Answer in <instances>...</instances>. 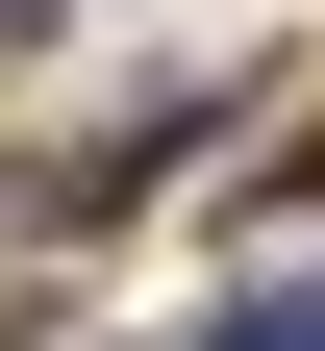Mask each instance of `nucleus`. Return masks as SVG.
<instances>
[{
  "label": "nucleus",
  "mask_w": 325,
  "mask_h": 351,
  "mask_svg": "<svg viewBox=\"0 0 325 351\" xmlns=\"http://www.w3.org/2000/svg\"><path fill=\"white\" fill-rule=\"evenodd\" d=\"M200 351H325V301H250V326H200Z\"/></svg>",
  "instance_id": "f257e3e1"
},
{
  "label": "nucleus",
  "mask_w": 325,
  "mask_h": 351,
  "mask_svg": "<svg viewBox=\"0 0 325 351\" xmlns=\"http://www.w3.org/2000/svg\"><path fill=\"white\" fill-rule=\"evenodd\" d=\"M0 351H25V326H0Z\"/></svg>",
  "instance_id": "f03ea898"
}]
</instances>
